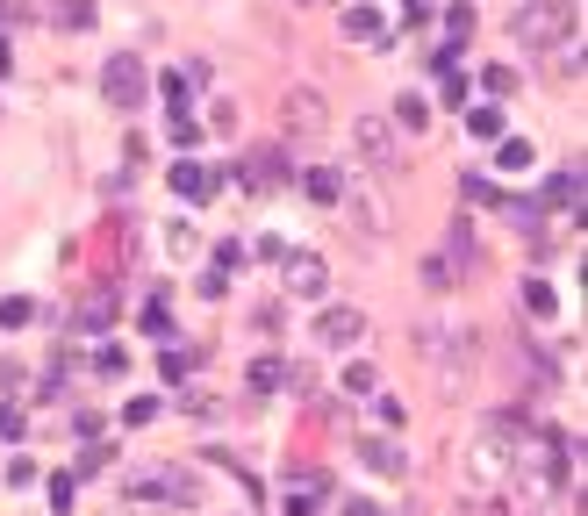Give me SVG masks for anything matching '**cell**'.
I'll return each instance as SVG.
<instances>
[{"mask_svg":"<svg viewBox=\"0 0 588 516\" xmlns=\"http://www.w3.org/2000/svg\"><path fill=\"white\" fill-rule=\"evenodd\" d=\"M337 202H345V222H352L359 237H388L394 230V208H388V194H381L374 180H345Z\"/></svg>","mask_w":588,"mask_h":516,"instance_id":"cell-4","label":"cell"},{"mask_svg":"<svg viewBox=\"0 0 588 516\" xmlns=\"http://www.w3.org/2000/svg\"><path fill=\"white\" fill-rule=\"evenodd\" d=\"M545 208H574V222H582V165H567V173H553V180H545L538 215H545Z\"/></svg>","mask_w":588,"mask_h":516,"instance_id":"cell-10","label":"cell"},{"mask_svg":"<svg viewBox=\"0 0 588 516\" xmlns=\"http://www.w3.org/2000/svg\"><path fill=\"white\" fill-rule=\"evenodd\" d=\"M423 280L431 287H452V258H423Z\"/></svg>","mask_w":588,"mask_h":516,"instance_id":"cell-32","label":"cell"},{"mask_svg":"<svg viewBox=\"0 0 588 516\" xmlns=\"http://www.w3.org/2000/svg\"><path fill=\"white\" fill-rule=\"evenodd\" d=\"M280 380H288V366H280V359H259V366H251V388H259V395H273Z\"/></svg>","mask_w":588,"mask_h":516,"instance_id":"cell-22","label":"cell"},{"mask_svg":"<svg viewBox=\"0 0 588 516\" xmlns=\"http://www.w3.org/2000/svg\"><path fill=\"white\" fill-rule=\"evenodd\" d=\"M0 22H7V7H0Z\"/></svg>","mask_w":588,"mask_h":516,"instance_id":"cell-38","label":"cell"},{"mask_svg":"<svg viewBox=\"0 0 588 516\" xmlns=\"http://www.w3.org/2000/svg\"><path fill=\"white\" fill-rule=\"evenodd\" d=\"M323 287H330V266L316 251H294L288 258V295H323Z\"/></svg>","mask_w":588,"mask_h":516,"instance_id":"cell-9","label":"cell"},{"mask_svg":"<svg viewBox=\"0 0 588 516\" xmlns=\"http://www.w3.org/2000/svg\"><path fill=\"white\" fill-rule=\"evenodd\" d=\"M158 94H166V108H173V115H187V80H180V72H166V80H158Z\"/></svg>","mask_w":588,"mask_h":516,"instance_id":"cell-27","label":"cell"},{"mask_svg":"<svg viewBox=\"0 0 588 516\" xmlns=\"http://www.w3.org/2000/svg\"><path fill=\"white\" fill-rule=\"evenodd\" d=\"M173 187H180L187 202H208V194H215V173L194 165V158H180V165H173Z\"/></svg>","mask_w":588,"mask_h":516,"instance_id":"cell-13","label":"cell"},{"mask_svg":"<svg viewBox=\"0 0 588 516\" xmlns=\"http://www.w3.org/2000/svg\"><path fill=\"white\" fill-rule=\"evenodd\" d=\"M467 129H474V136H502V115H495V108H474Z\"/></svg>","mask_w":588,"mask_h":516,"instance_id":"cell-29","label":"cell"},{"mask_svg":"<svg viewBox=\"0 0 588 516\" xmlns=\"http://www.w3.org/2000/svg\"><path fill=\"white\" fill-rule=\"evenodd\" d=\"M445 29L467 43V36H474V7H467V0H452V7H445Z\"/></svg>","mask_w":588,"mask_h":516,"instance_id":"cell-25","label":"cell"},{"mask_svg":"<svg viewBox=\"0 0 588 516\" xmlns=\"http://www.w3.org/2000/svg\"><path fill=\"white\" fill-rule=\"evenodd\" d=\"M7 65H14V51H7V43H0V80H7Z\"/></svg>","mask_w":588,"mask_h":516,"instance_id":"cell-37","label":"cell"},{"mask_svg":"<svg viewBox=\"0 0 588 516\" xmlns=\"http://www.w3.org/2000/svg\"><path fill=\"white\" fill-rule=\"evenodd\" d=\"M280 180H288V151H273V144L266 151H244V187L251 194H273Z\"/></svg>","mask_w":588,"mask_h":516,"instance_id":"cell-8","label":"cell"},{"mask_svg":"<svg viewBox=\"0 0 588 516\" xmlns=\"http://www.w3.org/2000/svg\"><path fill=\"white\" fill-rule=\"evenodd\" d=\"M187 366H194L187 352H166V359H158V373H166V380H187Z\"/></svg>","mask_w":588,"mask_h":516,"instance_id":"cell-33","label":"cell"},{"mask_svg":"<svg viewBox=\"0 0 588 516\" xmlns=\"http://www.w3.org/2000/svg\"><path fill=\"white\" fill-rule=\"evenodd\" d=\"M467 516H495V510H488V495H474V502H467Z\"/></svg>","mask_w":588,"mask_h":516,"instance_id":"cell-35","label":"cell"},{"mask_svg":"<svg viewBox=\"0 0 588 516\" xmlns=\"http://www.w3.org/2000/svg\"><path fill=\"white\" fill-rule=\"evenodd\" d=\"M345 516H381V510L374 502H345Z\"/></svg>","mask_w":588,"mask_h":516,"instance_id":"cell-36","label":"cell"},{"mask_svg":"<svg viewBox=\"0 0 588 516\" xmlns=\"http://www.w3.org/2000/svg\"><path fill=\"white\" fill-rule=\"evenodd\" d=\"M517 437H524V416H517V409L488 416V430L467 445V481H474V488H502V481H509V452H517Z\"/></svg>","mask_w":588,"mask_h":516,"instance_id":"cell-2","label":"cell"},{"mask_svg":"<svg viewBox=\"0 0 588 516\" xmlns=\"http://www.w3.org/2000/svg\"><path fill=\"white\" fill-rule=\"evenodd\" d=\"M423 122H431V108H423L416 94H409V101H402V129H423Z\"/></svg>","mask_w":588,"mask_h":516,"instance_id":"cell-34","label":"cell"},{"mask_svg":"<svg viewBox=\"0 0 588 516\" xmlns=\"http://www.w3.org/2000/svg\"><path fill=\"white\" fill-rule=\"evenodd\" d=\"M94 373H100V380H122V373H129V352H122V344H108V352L94 359Z\"/></svg>","mask_w":588,"mask_h":516,"instance_id":"cell-23","label":"cell"},{"mask_svg":"<svg viewBox=\"0 0 588 516\" xmlns=\"http://www.w3.org/2000/svg\"><path fill=\"white\" fill-rule=\"evenodd\" d=\"M374 388H381L374 366H345V395H374Z\"/></svg>","mask_w":588,"mask_h":516,"instance_id":"cell-26","label":"cell"},{"mask_svg":"<svg viewBox=\"0 0 588 516\" xmlns=\"http://www.w3.org/2000/svg\"><path fill=\"white\" fill-rule=\"evenodd\" d=\"M323 122H330V108H323L316 87H288V94H280V129H288V136H316Z\"/></svg>","mask_w":588,"mask_h":516,"instance_id":"cell-6","label":"cell"},{"mask_svg":"<svg viewBox=\"0 0 588 516\" xmlns=\"http://www.w3.org/2000/svg\"><path fill=\"white\" fill-rule=\"evenodd\" d=\"M481 87H488V94H517V72H509V65H488Z\"/></svg>","mask_w":588,"mask_h":516,"instance_id":"cell-28","label":"cell"},{"mask_svg":"<svg viewBox=\"0 0 588 516\" xmlns=\"http://www.w3.org/2000/svg\"><path fill=\"white\" fill-rule=\"evenodd\" d=\"M144 87H151V80H144V58H137V51H115V58H108V72H100L108 108H137V101H144Z\"/></svg>","mask_w":588,"mask_h":516,"instance_id":"cell-5","label":"cell"},{"mask_svg":"<svg viewBox=\"0 0 588 516\" xmlns=\"http://www.w3.org/2000/svg\"><path fill=\"white\" fill-rule=\"evenodd\" d=\"M345 36H352V43H381V36H388V22H381L374 7H345Z\"/></svg>","mask_w":588,"mask_h":516,"instance_id":"cell-15","label":"cell"},{"mask_svg":"<svg viewBox=\"0 0 588 516\" xmlns=\"http://www.w3.org/2000/svg\"><path fill=\"white\" fill-rule=\"evenodd\" d=\"M524 309H531V315H553V309H560V295H553L545 280H524Z\"/></svg>","mask_w":588,"mask_h":516,"instance_id":"cell-20","label":"cell"},{"mask_svg":"<svg viewBox=\"0 0 588 516\" xmlns=\"http://www.w3.org/2000/svg\"><path fill=\"white\" fill-rule=\"evenodd\" d=\"M323 495H330V488H323L316 474H301V481L288 488V516H323Z\"/></svg>","mask_w":588,"mask_h":516,"instance_id":"cell-14","label":"cell"},{"mask_svg":"<svg viewBox=\"0 0 588 516\" xmlns=\"http://www.w3.org/2000/svg\"><path fill=\"white\" fill-rule=\"evenodd\" d=\"M144 330H151V337H173V302H166V295L144 302Z\"/></svg>","mask_w":588,"mask_h":516,"instance_id":"cell-19","label":"cell"},{"mask_svg":"<svg viewBox=\"0 0 588 516\" xmlns=\"http://www.w3.org/2000/svg\"><path fill=\"white\" fill-rule=\"evenodd\" d=\"M151 416H158V402H151V395H137V402H129V409H122V423H129V430H144V423H151Z\"/></svg>","mask_w":588,"mask_h":516,"instance_id":"cell-30","label":"cell"},{"mask_svg":"<svg viewBox=\"0 0 588 516\" xmlns=\"http://www.w3.org/2000/svg\"><path fill=\"white\" fill-rule=\"evenodd\" d=\"M337 194H345V180H337V173H330V165H316V173H308V202L337 208Z\"/></svg>","mask_w":588,"mask_h":516,"instance_id":"cell-18","label":"cell"},{"mask_svg":"<svg viewBox=\"0 0 588 516\" xmlns=\"http://www.w3.org/2000/svg\"><path fill=\"white\" fill-rule=\"evenodd\" d=\"M359 459H366L374 474H388V481H402V474H409V452H402L394 437H359Z\"/></svg>","mask_w":588,"mask_h":516,"instance_id":"cell-11","label":"cell"},{"mask_svg":"<svg viewBox=\"0 0 588 516\" xmlns=\"http://www.w3.org/2000/svg\"><path fill=\"white\" fill-rule=\"evenodd\" d=\"M574 29H582V14H574L567 0H531V7L509 14V36H517L524 51H560Z\"/></svg>","mask_w":588,"mask_h":516,"instance_id":"cell-3","label":"cell"},{"mask_svg":"<svg viewBox=\"0 0 588 516\" xmlns=\"http://www.w3.org/2000/svg\"><path fill=\"white\" fill-rule=\"evenodd\" d=\"M416 344H423V359L438 366V388H445V395H460V388L474 380V330H467V323H423Z\"/></svg>","mask_w":588,"mask_h":516,"instance_id":"cell-1","label":"cell"},{"mask_svg":"<svg viewBox=\"0 0 588 516\" xmlns=\"http://www.w3.org/2000/svg\"><path fill=\"white\" fill-rule=\"evenodd\" d=\"M359 330H366V315H359V309H323V323H316L323 344H359Z\"/></svg>","mask_w":588,"mask_h":516,"instance_id":"cell-12","label":"cell"},{"mask_svg":"<svg viewBox=\"0 0 588 516\" xmlns=\"http://www.w3.org/2000/svg\"><path fill=\"white\" fill-rule=\"evenodd\" d=\"M531 158H538V144H531V136H502V151H495V165H502V173H531Z\"/></svg>","mask_w":588,"mask_h":516,"instance_id":"cell-16","label":"cell"},{"mask_svg":"<svg viewBox=\"0 0 588 516\" xmlns=\"http://www.w3.org/2000/svg\"><path fill=\"white\" fill-rule=\"evenodd\" d=\"M108 315H115V287H94L80 309V330H108Z\"/></svg>","mask_w":588,"mask_h":516,"instance_id":"cell-17","label":"cell"},{"mask_svg":"<svg viewBox=\"0 0 588 516\" xmlns=\"http://www.w3.org/2000/svg\"><path fill=\"white\" fill-rule=\"evenodd\" d=\"M58 29H94V0H65L58 7Z\"/></svg>","mask_w":588,"mask_h":516,"instance_id":"cell-21","label":"cell"},{"mask_svg":"<svg viewBox=\"0 0 588 516\" xmlns=\"http://www.w3.org/2000/svg\"><path fill=\"white\" fill-rule=\"evenodd\" d=\"M460 202H495V187H488V173H460Z\"/></svg>","mask_w":588,"mask_h":516,"instance_id":"cell-24","label":"cell"},{"mask_svg":"<svg viewBox=\"0 0 588 516\" xmlns=\"http://www.w3.org/2000/svg\"><path fill=\"white\" fill-rule=\"evenodd\" d=\"M29 315H36V309H29V302H0V330H22Z\"/></svg>","mask_w":588,"mask_h":516,"instance_id":"cell-31","label":"cell"},{"mask_svg":"<svg viewBox=\"0 0 588 516\" xmlns=\"http://www.w3.org/2000/svg\"><path fill=\"white\" fill-rule=\"evenodd\" d=\"M352 144H359V158H366L374 173H388L394 158H402V151H394V129H388V122H374V115H366V122H352Z\"/></svg>","mask_w":588,"mask_h":516,"instance_id":"cell-7","label":"cell"}]
</instances>
